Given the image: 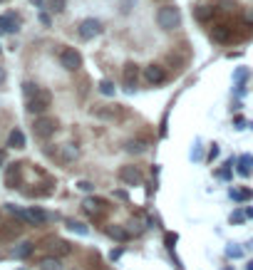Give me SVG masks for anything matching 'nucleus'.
<instances>
[{
	"label": "nucleus",
	"mask_w": 253,
	"mask_h": 270,
	"mask_svg": "<svg viewBox=\"0 0 253 270\" xmlns=\"http://www.w3.org/2000/svg\"><path fill=\"white\" fill-rule=\"evenodd\" d=\"M156 22H159L162 30H174V27H179V22H182L179 7H176V5H162L159 12H156Z\"/></svg>",
	"instance_id": "1"
},
{
	"label": "nucleus",
	"mask_w": 253,
	"mask_h": 270,
	"mask_svg": "<svg viewBox=\"0 0 253 270\" xmlns=\"http://www.w3.org/2000/svg\"><path fill=\"white\" fill-rule=\"evenodd\" d=\"M50 104H52L50 89L38 87V92H35L32 97H28V112H30V114H45V112L50 109Z\"/></svg>",
	"instance_id": "2"
},
{
	"label": "nucleus",
	"mask_w": 253,
	"mask_h": 270,
	"mask_svg": "<svg viewBox=\"0 0 253 270\" xmlns=\"http://www.w3.org/2000/svg\"><path fill=\"white\" fill-rule=\"evenodd\" d=\"M32 132H35L38 139H50V136H55V132H58V122L52 117H38L35 124H32Z\"/></svg>",
	"instance_id": "3"
},
{
	"label": "nucleus",
	"mask_w": 253,
	"mask_h": 270,
	"mask_svg": "<svg viewBox=\"0 0 253 270\" xmlns=\"http://www.w3.org/2000/svg\"><path fill=\"white\" fill-rule=\"evenodd\" d=\"M60 65L67 72H77V69L82 67V55L74 47H64L62 52H60Z\"/></svg>",
	"instance_id": "4"
},
{
	"label": "nucleus",
	"mask_w": 253,
	"mask_h": 270,
	"mask_svg": "<svg viewBox=\"0 0 253 270\" xmlns=\"http://www.w3.org/2000/svg\"><path fill=\"white\" fill-rule=\"evenodd\" d=\"M102 22L100 20H94V17H87V20H82L80 22V27H77V32H80V37L82 40H92V37H97V35H102Z\"/></svg>",
	"instance_id": "5"
},
{
	"label": "nucleus",
	"mask_w": 253,
	"mask_h": 270,
	"mask_svg": "<svg viewBox=\"0 0 253 270\" xmlns=\"http://www.w3.org/2000/svg\"><path fill=\"white\" fill-rule=\"evenodd\" d=\"M120 181H122L124 186H142L144 176H142L139 166H122V169H120Z\"/></svg>",
	"instance_id": "6"
},
{
	"label": "nucleus",
	"mask_w": 253,
	"mask_h": 270,
	"mask_svg": "<svg viewBox=\"0 0 253 270\" xmlns=\"http://www.w3.org/2000/svg\"><path fill=\"white\" fill-rule=\"evenodd\" d=\"M20 218L28 221V223H32V226H45V223L50 221V216H48L42 208H25V211L20 213Z\"/></svg>",
	"instance_id": "7"
},
{
	"label": "nucleus",
	"mask_w": 253,
	"mask_h": 270,
	"mask_svg": "<svg viewBox=\"0 0 253 270\" xmlns=\"http://www.w3.org/2000/svg\"><path fill=\"white\" fill-rule=\"evenodd\" d=\"M58 161L60 164H72L77 156H80V149L74 146V144H62V146H58Z\"/></svg>",
	"instance_id": "8"
},
{
	"label": "nucleus",
	"mask_w": 253,
	"mask_h": 270,
	"mask_svg": "<svg viewBox=\"0 0 253 270\" xmlns=\"http://www.w3.org/2000/svg\"><path fill=\"white\" fill-rule=\"evenodd\" d=\"M144 77H146L149 84H162V82H166V72H164L162 65H149V67L144 69Z\"/></svg>",
	"instance_id": "9"
},
{
	"label": "nucleus",
	"mask_w": 253,
	"mask_h": 270,
	"mask_svg": "<svg viewBox=\"0 0 253 270\" xmlns=\"http://www.w3.org/2000/svg\"><path fill=\"white\" fill-rule=\"evenodd\" d=\"M136 77H139V67H136L134 62H129V65H124V72H122V79H124V89H126V92H132V89L136 87Z\"/></svg>",
	"instance_id": "10"
},
{
	"label": "nucleus",
	"mask_w": 253,
	"mask_h": 270,
	"mask_svg": "<svg viewBox=\"0 0 253 270\" xmlns=\"http://www.w3.org/2000/svg\"><path fill=\"white\" fill-rule=\"evenodd\" d=\"M20 30V17L8 12V15H0V32H18Z\"/></svg>",
	"instance_id": "11"
},
{
	"label": "nucleus",
	"mask_w": 253,
	"mask_h": 270,
	"mask_svg": "<svg viewBox=\"0 0 253 270\" xmlns=\"http://www.w3.org/2000/svg\"><path fill=\"white\" fill-rule=\"evenodd\" d=\"M211 37H214L216 42H231V40H234V32H231L228 25H214Z\"/></svg>",
	"instance_id": "12"
},
{
	"label": "nucleus",
	"mask_w": 253,
	"mask_h": 270,
	"mask_svg": "<svg viewBox=\"0 0 253 270\" xmlns=\"http://www.w3.org/2000/svg\"><path fill=\"white\" fill-rule=\"evenodd\" d=\"M32 251H35V246H32L30 241H25V243H18V246L12 248V256H15L18 261H22V258H30Z\"/></svg>",
	"instance_id": "13"
},
{
	"label": "nucleus",
	"mask_w": 253,
	"mask_h": 270,
	"mask_svg": "<svg viewBox=\"0 0 253 270\" xmlns=\"http://www.w3.org/2000/svg\"><path fill=\"white\" fill-rule=\"evenodd\" d=\"M50 251H52V256H67V253H72V246L67 243V241H60V238H55V241H50Z\"/></svg>",
	"instance_id": "14"
},
{
	"label": "nucleus",
	"mask_w": 253,
	"mask_h": 270,
	"mask_svg": "<svg viewBox=\"0 0 253 270\" xmlns=\"http://www.w3.org/2000/svg\"><path fill=\"white\" fill-rule=\"evenodd\" d=\"M82 208H84L90 216H100V213L104 211V201H100V199H84Z\"/></svg>",
	"instance_id": "15"
},
{
	"label": "nucleus",
	"mask_w": 253,
	"mask_h": 270,
	"mask_svg": "<svg viewBox=\"0 0 253 270\" xmlns=\"http://www.w3.org/2000/svg\"><path fill=\"white\" fill-rule=\"evenodd\" d=\"M8 146H10V149H25V134H22L20 129H12V132L8 134Z\"/></svg>",
	"instance_id": "16"
},
{
	"label": "nucleus",
	"mask_w": 253,
	"mask_h": 270,
	"mask_svg": "<svg viewBox=\"0 0 253 270\" xmlns=\"http://www.w3.org/2000/svg\"><path fill=\"white\" fill-rule=\"evenodd\" d=\"M241 176H251V171H253V156L251 154H244L241 159H238V169H236Z\"/></svg>",
	"instance_id": "17"
},
{
	"label": "nucleus",
	"mask_w": 253,
	"mask_h": 270,
	"mask_svg": "<svg viewBox=\"0 0 253 270\" xmlns=\"http://www.w3.org/2000/svg\"><path fill=\"white\" fill-rule=\"evenodd\" d=\"M40 270H62V263H60L58 256H50V258L40 261Z\"/></svg>",
	"instance_id": "18"
},
{
	"label": "nucleus",
	"mask_w": 253,
	"mask_h": 270,
	"mask_svg": "<svg viewBox=\"0 0 253 270\" xmlns=\"http://www.w3.org/2000/svg\"><path fill=\"white\" fill-rule=\"evenodd\" d=\"M129 154H144L146 151V141H142V139H132V141H126L124 146Z\"/></svg>",
	"instance_id": "19"
},
{
	"label": "nucleus",
	"mask_w": 253,
	"mask_h": 270,
	"mask_svg": "<svg viewBox=\"0 0 253 270\" xmlns=\"http://www.w3.org/2000/svg\"><path fill=\"white\" fill-rule=\"evenodd\" d=\"M67 228L72 233H77V236H90V228L84 223H80V221H67Z\"/></svg>",
	"instance_id": "20"
},
{
	"label": "nucleus",
	"mask_w": 253,
	"mask_h": 270,
	"mask_svg": "<svg viewBox=\"0 0 253 270\" xmlns=\"http://www.w3.org/2000/svg\"><path fill=\"white\" fill-rule=\"evenodd\" d=\"M97 89H100V94H104V97H114V82H110V79H102Z\"/></svg>",
	"instance_id": "21"
},
{
	"label": "nucleus",
	"mask_w": 253,
	"mask_h": 270,
	"mask_svg": "<svg viewBox=\"0 0 253 270\" xmlns=\"http://www.w3.org/2000/svg\"><path fill=\"white\" fill-rule=\"evenodd\" d=\"M18 174H20V164H12V166L8 169V174H5V181H8L10 186H15V184H18Z\"/></svg>",
	"instance_id": "22"
},
{
	"label": "nucleus",
	"mask_w": 253,
	"mask_h": 270,
	"mask_svg": "<svg viewBox=\"0 0 253 270\" xmlns=\"http://www.w3.org/2000/svg\"><path fill=\"white\" fill-rule=\"evenodd\" d=\"M228 196H231L234 201H248V199H251L253 194H251V191H248V189H246V191H238V189H231V191H228Z\"/></svg>",
	"instance_id": "23"
},
{
	"label": "nucleus",
	"mask_w": 253,
	"mask_h": 270,
	"mask_svg": "<svg viewBox=\"0 0 253 270\" xmlns=\"http://www.w3.org/2000/svg\"><path fill=\"white\" fill-rule=\"evenodd\" d=\"M110 236H112V238H117V241H126V238H129V236H126V231H124V228H120V226L110 228Z\"/></svg>",
	"instance_id": "24"
},
{
	"label": "nucleus",
	"mask_w": 253,
	"mask_h": 270,
	"mask_svg": "<svg viewBox=\"0 0 253 270\" xmlns=\"http://www.w3.org/2000/svg\"><path fill=\"white\" fill-rule=\"evenodd\" d=\"M214 15V7H206V5H201L198 10H196V17L198 20H206V17H211Z\"/></svg>",
	"instance_id": "25"
},
{
	"label": "nucleus",
	"mask_w": 253,
	"mask_h": 270,
	"mask_svg": "<svg viewBox=\"0 0 253 270\" xmlns=\"http://www.w3.org/2000/svg\"><path fill=\"white\" fill-rule=\"evenodd\" d=\"M64 7H67V0H50V10L52 12H62Z\"/></svg>",
	"instance_id": "26"
},
{
	"label": "nucleus",
	"mask_w": 253,
	"mask_h": 270,
	"mask_svg": "<svg viewBox=\"0 0 253 270\" xmlns=\"http://www.w3.org/2000/svg\"><path fill=\"white\" fill-rule=\"evenodd\" d=\"M38 92V84H32V82H22V94L25 97H32Z\"/></svg>",
	"instance_id": "27"
},
{
	"label": "nucleus",
	"mask_w": 253,
	"mask_h": 270,
	"mask_svg": "<svg viewBox=\"0 0 253 270\" xmlns=\"http://www.w3.org/2000/svg\"><path fill=\"white\" fill-rule=\"evenodd\" d=\"M77 189H80V191H84V194H92V191H94V184L82 179V181H77Z\"/></svg>",
	"instance_id": "28"
},
{
	"label": "nucleus",
	"mask_w": 253,
	"mask_h": 270,
	"mask_svg": "<svg viewBox=\"0 0 253 270\" xmlns=\"http://www.w3.org/2000/svg\"><path fill=\"white\" fill-rule=\"evenodd\" d=\"M244 221H246V213H241V211L231 213V223H244Z\"/></svg>",
	"instance_id": "29"
},
{
	"label": "nucleus",
	"mask_w": 253,
	"mask_h": 270,
	"mask_svg": "<svg viewBox=\"0 0 253 270\" xmlns=\"http://www.w3.org/2000/svg\"><path fill=\"white\" fill-rule=\"evenodd\" d=\"M241 253H244L241 248H234V246H231V248H226V256H228V258H241Z\"/></svg>",
	"instance_id": "30"
},
{
	"label": "nucleus",
	"mask_w": 253,
	"mask_h": 270,
	"mask_svg": "<svg viewBox=\"0 0 253 270\" xmlns=\"http://www.w3.org/2000/svg\"><path fill=\"white\" fill-rule=\"evenodd\" d=\"M174 243H176V233H166V248L174 251Z\"/></svg>",
	"instance_id": "31"
},
{
	"label": "nucleus",
	"mask_w": 253,
	"mask_h": 270,
	"mask_svg": "<svg viewBox=\"0 0 253 270\" xmlns=\"http://www.w3.org/2000/svg\"><path fill=\"white\" fill-rule=\"evenodd\" d=\"M122 253H124L122 248H114V251L110 253V261H112V263H114V261H120V258H122Z\"/></svg>",
	"instance_id": "32"
},
{
	"label": "nucleus",
	"mask_w": 253,
	"mask_h": 270,
	"mask_svg": "<svg viewBox=\"0 0 253 270\" xmlns=\"http://www.w3.org/2000/svg\"><path fill=\"white\" fill-rule=\"evenodd\" d=\"M208 156H211V159H214V156H218V146H216V144L208 149Z\"/></svg>",
	"instance_id": "33"
},
{
	"label": "nucleus",
	"mask_w": 253,
	"mask_h": 270,
	"mask_svg": "<svg viewBox=\"0 0 253 270\" xmlns=\"http://www.w3.org/2000/svg\"><path fill=\"white\" fill-rule=\"evenodd\" d=\"M40 22H42V25H50V15L42 12V15H40Z\"/></svg>",
	"instance_id": "34"
},
{
	"label": "nucleus",
	"mask_w": 253,
	"mask_h": 270,
	"mask_svg": "<svg viewBox=\"0 0 253 270\" xmlns=\"http://www.w3.org/2000/svg\"><path fill=\"white\" fill-rule=\"evenodd\" d=\"M244 17H246V22H248V25H253V12H251V10H248V12H246Z\"/></svg>",
	"instance_id": "35"
},
{
	"label": "nucleus",
	"mask_w": 253,
	"mask_h": 270,
	"mask_svg": "<svg viewBox=\"0 0 253 270\" xmlns=\"http://www.w3.org/2000/svg\"><path fill=\"white\" fill-rule=\"evenodd\" d=\"M114 196H117V199H122V201H126V191H117Z\"/></svg>",
	"instance_id": "36"
},
{
	"label": "nucleus",
	"mask_w": 253,
	"mask_h": 270,
	"mask_svg": "<svg viewBox=\"0 0 253 270\" xmlns=\"http://www.w3.org/2000/svg\"><path fill=\"white\" fill-rule=\"evenodd\" d=\"M244 213H246V218H253V208H246Z\"/></svg>",
	"instance_id": "37"
},
{
	"label": "nucleus",
	"mask_w": 253,
	"mask_h": 270,
	"mask_svg": "<svg viewBox=\"0 0 253 270\" xmlns=\"http://www.w3.org/2000/svg\"><path fill=\"white\" fill-rule=\"evenodd\" d=\"M2 164H5V151L0 149V166H2Z\"/></svg>",
	"instance_id": "38"
},
{
	"label": "nucleus",
	"mask_w": 253,
	"mask_h": 270,
	"mask_svg": "<svg viewBox=\"0 0 253 270\" xmlns=\"http://www.w3.org/2000/svg\"><path fill=\"white\" fill-rule=\"evenodd\" d=\"M2 82H5V69L0 67V84H2Z\"/></svg>",
	"instance_id": "39"
},
{
	"label": "nucleus",
	"mask_w": 253,
	"mask_h": 270,
	"mask_svg": "<svg viewBox=\"0 0 253 270\" xmlns=\"http://www.w3.org/2000/svg\"><path fill=\"white\" fill-rule=\"evenodd\" d=\"M246 270H253V261H251V263H248V266H246Z\"/></svg>",
	"instance_id": "40"
},
{
	"label": "nucleus",
	"mask_w": 253,
	"mask_h": 270,
	"mask_svg": "<svg viewBox=\"0 0 253 270\" xmlns=\"http://www.w3.org/2000/svg\"><path fill=\"white\" fill-rule=\"evenodd\" d=\"M30 2H35V5H40V2H42V0H30Z\"/></svg>",
	"instance_id": "41"
},
{
	"label": "nucleus",
	"mask_w": 253,
	"mask_h": 270,
	"mask_svg": "<svg viewBox=\"0 0 253 270\" xmlns=\"http://www.w3.org/2000/svg\"><path fill=\"white\" fill-rule=\"evenodd\" d=\"M0 2H2V0H0Z\"/></svg>",
	"instance_id": "42"
}]
</instances>
